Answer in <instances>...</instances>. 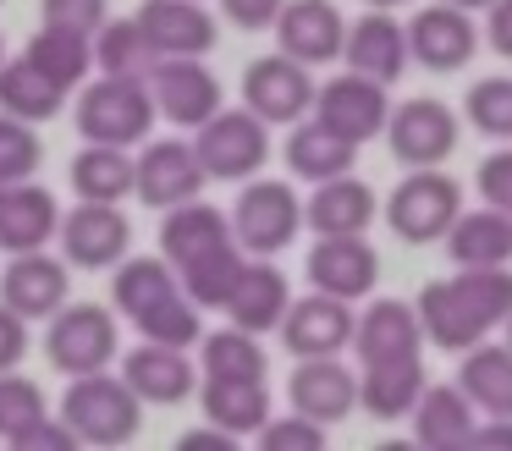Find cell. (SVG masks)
I'll return each instance as SVG.
<instances>
[{
  "instance_id": "cell-36",
  "label": "cell",
  "mask_w": 512,
  "mask_h": 451,
  "mask_svg": "<svg viewBox=\"0 0 512 451\" xmlns=\"http://www.w3.org/2000/svg\"><path fill=\"white\" fill-rule=\"evenodd\" d=\"M182 292V281H177V264L160 253V259H122L116 264V286H111V297H116V308H122L127 319H144V314H155L166 297H177Z\"/></svg>"
},
{
  "instance_id": "cell-15",
  "label": "cell",
  "mask_w": 512,
  "mask_h": 451,
  "mask_svg": "<svg viewBox=\"0 0 512 451\" xmlns=\"http://www.w3.org/2000/svg\"><path fill=\"white\" fill-rule=\"evenodd\" d=\"M479 50V28L468 11L446 6V0H435V6L413 11L408 22V55L419 66H430V72H457V66H468Z\"/></svg>"
},
{
  "instance_id": "cell-44",
  "label": "cell",
  "mask_w": 512,
  "mask_h": 451,
  "mask_svg": "<svg viewBox=\"0 0 512 451\" xmlns=\"http://www.w3.org/2000/svg\"><path fill=\"white\" fill-rule=\"evenodd\" d=\"M45 418V391H39L28 374L0 369V440H17L28 424Z\"/></svg>"
},
{
  "instance_id": "cell-21",
  "label": "cell",
  "mask_w": 512,
  "mask_h": 451,
  "mask_svg": "<svg viewBox=\"0 0 512 451\" xmlns=\"http://www.w3.org/2000/svg\"><path fill=\"white\" fill-rule=\"evenodd\" d=\"M72 292V275L61 259H50L45 248L34 253H12L6 275H0V303L17 308L23 319H50Z\"/></svg>"
},
{
  "instance_id": "cell-54",
  "label": "cell",
  "mask_w": 512,
  "mask_h": 451,
  "mask_svg": "<svg viewBox=\"0 0 512 451\" xmlns=\"http://www.w3.org/2000/svg\"><path fill=\"white\" fill-rule=\"evenodd\" d=\"M446 6H457V11H490V0H446Z\"/></svg>"
},
{
  "instance_id": "cell-51",
  "label": "cell",
  "mask_w": 512,
  "mask_h": 451,
  "mask_svg": "<svg viewBox=\"0 0 512 451\" xmlns=\"http://www.w3.org/2000/svg\"><path fill=\"white\" fill-rule=\"evenodd\" d=\"M485 39L496 55L512 61V0H490V22H485Z\"/></svg>"
},
{
  "instance_id": "cell-2",
  "label": "cell",
  "mask_w": 512,
  "mask_h": 451,
  "mask_svg": "<svg viewBox=\"0 0 512 451\" xmlns=\"http://www.w3.org/2000/svg\"><path fill=\"white\" fill-rule=\"evenodd\" d=\"M155 94H149V77H105L100 83L78 88V132L83 143H116V149H133L149 138L155 127Z\"/></svg>"
},
{
  "instance_id": "cell-50",
  "label": "cell",
  "mask_w": 512,
  "mask_h": 451,
  "mask_svg": "<svg viewBox=\"0 0 512 451\" xmlns=\"http://www.w3.org/2000/svg\"><path fill=\"white\" fill-rule=\"evenodd\" d=\"M28 352V319L0 303V369H17Z\"/></svg>"
},
{
  "instance_id": "cell-26",
  "label": "cell",
  "mask_w": 512,
  "mask_h": 451,
  "mask_svg": "<svg viewBox=\"0 0 512 451\" xmlns=\"http://www.w3.org/2000/svg\"><path fill=\"white\" fill-rule=\"evenodd\" d=\"M408 418H413V440L424 451H463L474 440L479 407L463 396V385H424Z\"/></svg>"
},
{
  "instance_id": "cell-28",
  "label": "cell",
  "mask_w": 512,
  "mask_h": 451,
  "mask_svg": "<svg viewBox=\"0 0 512 451\" xmlns=\"http://www.w3.org/2000/svg\"><path fill=\"white\" fill-rule=\"evenodd\" d=\"M199 407L204 418H210L215 429H226V435H259L270 418V391L265 380H232V374H204L199 385Z\"/></svg>"
},
{
  "instance_id": "cell-12",
  "label": "cell",
  "mask_w": 512,
  "mask_h": 451,
  "mask_svg": "<svg viewBox=\"0 0 512 451\" xmlns=\"http://www.w3.org/2000/svg\"><path fill=\"white\" fill-rule=\"evenodd\" d=\"M314 116H320L325 127H336L342 138L369 143L375 132H386V116H391L386 83H375V77H364V72L331 77L325 88H314Z\"/></svg>"
},
{
  "instance_id": "cell-48",
  "label": "cell",
  "mask_w": 512,
  "mask_h": 451,
  "mask_svg": "<svg viewBox=\"0 0 512 451\" xmlns=\"http://www.w3.org/2000/svg\"><path fill=\"white\" fill-rule=\"evenodd\" d=\"M281 6H287V0H221L226 22H237L243 33H265V28H276Z\"/></svg>"
},
{
  "instance_id": "cell-4",
  "label": "cell",
  "mask_w": 512,
  "mask_h": 451,
  "mask_svg": "<svg viewBox=\"0 0 512 451\" xmlns=\"http://www.w3.org/2000/svg\"><path fill=\"white\" fill-rule=\"evenodd\" d=\"M193 149H199L204 176H215V182H248L270 160V127L248 105L243 110L221 105L204 127H193Z\"/></svg>"
},
{
  "instance_id": "cell-35",
  "label": "cell",
  "mask_w": 512,
  "mask_h": 451,
  "mask_svg": "<svg viewBox=\"0 0 512 451\" xmlns=\"http://www.w3.org/2000/svg\"><path fill=\"white\" fill-rule=\"evenodd\" d=\"M72 187L78 198H100V204H122L138 193V160L116 143H89L72 160Z\"/></svg>"
},
{
  "instance_id": "cell-34",
  "label": "cell",
  "mask_w": 512,
  "mask_h": 451,
  "mask_svg": "<svg viewBox=\"0 0 512 451\" xmlns=\"http://www.w3.org/2000/svg\"><path fill=\"white\" fill-rule=\"evenodd\" d=\"M61 105H67V88L50 83L28 55H17V61L0 66V110H6V116L34 121L39 127V121H56Z\"/></svg>"
},
{
  "instance_id": "cell-7",
  "label": "cell",
  "mask_w": 512,
  "mask_h": 451,
  "mask_svg": "<svg viewBox=\"0 0 512 451\" xmlns=\"http://www.w3.org/2000/svg\"><path fill=\"white\" fill-rule=\"evenodd\" d=\"M149 94H155V110L171 121V127L193 132L226 105L221 99V77L199 61V55H160L149 66Z\"/></svg>"
},
{
  "instance_id": "cell-14",
  "label": "cell",
  "mask_w": 512,
  "mask_h": 451,
  "mask_svg": "<svg viewBox=\"0 0 512 451\" xmlns=\"http://www.w3.org/2000/svg\"><path fill=\"white\" fill-rule=\"evenodd\" d=\"M122 380L133 385L138 402L149 407H171L188 402L199 391V363L188 358V347H166V341H138L122 358Z\"/></svg>"
},
{
  "instance_id": "cell-38",
  "label": "cell",
  "mask_w": 512,
  "mask_h": 451,
  "mask_svg": "<svg viewBox=\"0 0 512 451\" xmlns=\"http://www.w3.org/2000/svg\"><path fill=\"white\" fill-rule=\"evenodd\" d=\"M94 66H100L105 77H149L155 50H149L138 17H116V22L105 17L100 28H94Z\"/></svg>"
},
{
  "instance_id": "cell-45",
  "label": "cell",
  "mask_w": 512,
  "mask_h": 451,
  "mask_svg": "<svg viewBox=\"0 0 512 451\" xmlns=\"http://www.w3.org/2000/svg\"><path fill=\"white\" fill-rule=\"evenodd\" d=\"M259 446H265V451H320L325 446V424H314V418H303V413L265 418Z\"/></svg>"
},
{
  "instance_id": "cell-37",
  "label": "cell",
  "mask_w": 512,
  "mask_h": 451,
  "mask_svg": "<svg viewBox=\"0 0 512 451\" xmlns=\"http://www.w3.org/2000/svg\"><path fill=\"white\" fill-rule=\"evenodd\" d=\"M23 55L50 77V83H61V88L72 94V88H83V77H89V66H94V39H89V33L50 28V22H45V28L28 39Z\"/></svg>"
},
{
  "instance_id": "cell-18",
  "label": "cell",
  "mask_w": 512,
  "mask_h": 451,
  "mask_svg": "<svg viewBox=\"0 0 512 451\" xmlns=\"http://www.w3.org/2000/svg\"><path fill=\"white\" fill-rule=\"evenodd\" d=\"M342 39H347V17L336 11V0H287L276 17L281 55H292L303 66L342 61Z\"/></svg>"
},
{
  "instance_id": "cell-39",
  "label": "cell",
  "mask_w": 512,
  "mask_h": 451,
  "mask_svg": "<svg viewBox=\"0 0 512 451\" xmlns=\"http://www.w3.org/2000/svg\"><path fill=\"white\" fill-rule=\"evenodd\" d=\"M243 270H248V253L237 248V242H226V248L193 259L188 270H177V281H182V292H188L199 308H226V297L237 292Z\"/></svg>"
},
{
  "instance_id": "cell-58",
  "label": "cell",
  "mask_w": 512,
  "mask_h": 451,
  "mask_svg": "<svg viewBox=\"0 0 512 451\" xmlns=\"http://www.w3.org/2000/svg\"><path fill=\"white\" fill-rule=\"evenodd\" d=\"M0 193H6V182H0Z\"/></svg>"
},
{
  "instance_id": "cell-29",
  "label": "cell",
  "mask_w": 512,
  "mask_h": 451,
  "mask_svg": "<svg viewBox=\"0 0 512 451\" xmlns=\"http://www.w3.org/2000/svg\"><path fill=\"white\" fill-rule=\"evenodd\" d=\"M457 385L479 407V418H512V347L507 341H474L457 363Z\"/></svg>"
},
{
  "instance_id": "cell-53",
  "label": "cell",
  "mask_w": 512,
  "mask_h": 451,
  "mask_svg": "<svg viewBox=\"0 0 512 451\" xmlns=\"http://www.w3.org/2000/svg\"><path fill=\"white\" fill-rule=\"evenodd\" d=\"M182 446L188 451H232V435H226V429H188V435H182Z\"/></svg>"
},
{
  "instance_id": "cell-3",
  "label": "cell",
  "mask_w": 512,
  "mask_h": 451,
  "mask_svg": "<svg viewBox=\"0 0 512 451\" xmlns=\"http://www.w3.org/2000/svg\"><path fill=\"white\" fill-rule=\"evenodd\" d=\"M457 215H463V187H457L441 165H413L386 198V226L397 231L402 242H413V248L441 242Z\"/></svg>"
},
{
  "instance_id": "cell-25",
  "label": "cell",
  "mask_w": 512,
  "mask_h": 451,
  "mask_svg": "<svg viewBox=\"0 0 512 451\" xmlns=\"http://www.w3.org/2000/svg\"><path fill=\"white\" fill-rule=\"evenodd\" d=\"M226 242H237V237H232V215H221V209L204 204V198L171 204L166 220H160V253H166L177 270H188L193 259L226 248Z\"/></svg>"
},
{
  "instance_id": "cell-10",
  "label": "cell",
  "mask_w": 512,
  "mask_h": 451,
  "mask_svg": "<svg viewBox=\"0 0 512 451\" xmlns=\"http://www.w3.org/2000/svg\"><path fill=\"white\" fill-rule=\"evenodd\" d=\"M243 105L254 110L265 127H292L314 110V77L292 55H265L243 72Z\"/></svg>"
},
{
  "instance_id": "cell-41",
  "label": "cell",
  "mask_w": 512,
  "mask_h": 451,
  "mask_svg": "<svg viewBox=\"0 0 512 451\" xmlns=\"http://www.w3.org/2000/svg\"><path fill=\"white\" fill-rule=\"evenodd\" d=\"M468 127L485 132V138L496 143H512V77L496 72V77H479L474 88H468Z\"/></svg>"
},
{
  "instance_id": "cell-49",
  "label": "cell",
  "mask_w": 512,
  "mask_h": 451,
  "mask_svg": "<svg viewBox=\"0 0 512 451\" xmlns=\"http://www.w3.org/2000/svg\"><path fill=\"white\" fill-rule=\"evenodd\" d=\"M12 446H17V451H72V446H78V435H72L67 418H61V424H50V413H45L39 424H28L23 435L12 440Z\"/></svg>"
},
{
  "instance_id": "cell-6",
  "label": "cell",
  "mask_w": 512,
  "mask_h": 451,
  "mask_svg": "<svg viewBox=\"0 0 512 451\" xmlns=\"http://www.w3.org/2000/svg\"><path fill=\"white\" fill-rule=\"evenodd\" d=\"M45 358L61 374H94L116 358V319L100 303H61L45 330Z\"/></svg>"
},
{
  "instance_id": "cell-33",
  "label": "cell",
  "mask_w": 512,
  "mask_h": 451,
  "mask_svg": "<svg viewBox=\"0 0 512 451\" xmlns=\"http://www.w3.org/2000/svg\"><path fill=\"white\" fill-rule=\"evenodd\" d=\"M424 396V363L419 358H391V363H364L358 374V407L375 418H408L413 402Z\"/></svg>"
},
{
  "instance_id": "cell-27",
  "label": "cell",
  "mask_w": 512,
  "mask_h": 451,
  "mask_svg": "<svg viewBox=\"0 0 512 451\" xmlns=\"http://www.w3.org/2000/svg\"><path fill=\"white\" fill-rule=\"evenodd\" d=\"M61 231V209L45 187L12 182L0 193V253H34Z\"/></svg>"
},
{
  "instance_id": "cell-32",
  "label": "cell",
  "mask_w": 512,
  "mask_h": 451,
  "mask_svg": "<svg viewBox=\"0 0 512 451\" xmlns=\"http://www.w3.org/2000/svg\"><path fill=\"white\" fill-rule=\"evenodd\" d=\"M353 160H358V143L342 138L336 127H325L320 116L292 121V132H287V165H292V176H303V182H331V176L353 171Z\"/></svg>"
},
{
  "instance_id": "cell-17",
  "label": "cell",
  "mask_w": 512,
  "mask_h": 451,
  "mask_svg": "<svg viewBox=\"0 0 512 451\" xmlns=\"http://www.w3.org/2000/svg\"><path fill=\"white\" fill-rule=\"evenodd\" d=\"M204 182H210V176H204V165H199V149L182 143V138H160L138 154V198H144L149 209H160V215H166L171 204L199 198Z\"/></svg>"
},
{
  "instance_id": "cell-20",
  "label": "cell",
  "mask_w": 512,
  "mask_h": 451,
  "mask_svg": "<svg viewBox=\"0 0 512 451\" xmlns=\"http://www.w3.org/2000/svg\"><path fill=\"white\" fill-rule=\"evenodd\" d=\"M342 61L347 72H364L375 83H397L408 72V22H397L391 11H369V17L347 22V39H342Z\"/></svg>"
},
{
  "instance_id": "cell-5",
  "label": "cell",
  "mask_w": 512,
  "mask_h": 451,
  "mask_svg": "<svg viewBox=\"0 0 512 451\" xmlns=\"http://www.w3.org/2000/svg\"><path fill=\"white\" fill-rule=\"evenodd\" d=\"M303 231V198L287 182H254L237 193L232 204V237L248 259H276L281 248H292V237Z\"/></svg>"
},
{
  "instance_id": "cell-43",
  "label": "cell",
  "mask_w": 512,
  "mask_h": 451,
  "mask_svg": "<svg viewBox=\"0 0 512 451\" xmlns=\"http://www.w3.org/2000/svg\"><path fill=\"white\" fill-rule=\"evenodd\" d=\"M39 160H45V149H39V132L34 121H17L0 110V182H34Z\"/></svg>"
},
{
  "instance_id": "cell-24",
  "label": "cell",
  "mask_w": 512,
  "mask_h": 451,
  "mask_svg": "<svg viewBox=\"0 0 512 451\" xmlns=\"http://www.w3.org/2000/svg\"><path fill=\"white\" fill-rule=\"evenodd\" d=\"M375 215H380L375 187L358 182L353 171L331 176V182H314V198L303 204V226L314 237H353V231H369Z\"/></svg>"
},
{
  "instance_id": "cell-46",
  "label": "cell",
  "mask_w": 512,
  "mask_h": 451,
  "mask_svg": "<svg viewBox=\"0 0 512 451\" xmlns=\"http://www.w3.org/2000/svg\"><path fill=\"white\" fill-rule=\"evenodd\" d=\"M474 187H479L485 204H496V209H507V215H512V149L485 154L479 171H474Z\"/></svg>"
},
{
  "instance_id": "cell-22",
  "label": "cell",
  "mask_w": 512,
  "mask_h": 451,
  "mask_svg": "<svg viewBox=\"0 0 512 451\" xmlns=\"http://www.w3.org/2000/svg\"><path fill=\"white\" fill-rule=\"evenodd\" d=\"M138 28H144L155 61L160 55H210L215 50V17L199 0H144L138 6Z\"/></svg>"
},
{
  "instance_id": "cell-11",
  "label": "cell",
  "mask_w": 512,
  "mask_h": 451,
  "mask_svg": "<svg viewBox=\"0 0 512 451\" xmlns=\"http://www.w3.org/2000/svg\"><path fill=\"white\" fill-rule=\"evenodd\" d=\"M353 303L331 292H309L292 297L287 314H281V341H287L292 358H336V352L353 347Z\"/></svg>"
},
{
  "instance_id": "cell-52",
  "label": "cell",
  "mask_w": 512,
  "mask_h": 451,
  "mask_svg": "<svg viewBox=\"0 0 512 451\" xmlns=\"http://www.w3.org/2000/svg\"><path fill=\"white\" fill-rule=\"evenodd\" d=\"M468 451H512V418H485V424H474Z\"/></svg>"
},
{
  "instance_id": "cell-55",
  "label": "cell",
  "mask_w": 512,
  "mask_h": 451,
  "mask_svg": "<svg viewBox=\"0 0 512 451\" xmlns=\"http://www.w3.org/2000/svg\"><path fill=\"white\" fill-rule=\"evenodd\" d=\"M364 6H375V11H397V6H408V0H364Z\"/></svg>"
},
{
  "instance_id": "cell-40",
  "label": "cell",
  "mask_w": 512,
  "mask_h": 451,
  "mask_svg": "<svg viewBox=\"0 0 512 451\" xmlns=\"http://www.w3.org/2000/svg\"><path fill=\"white\" fill-rule=\"evenodd\" d=\"M199 369L204 374H232V380H265V347L254 330L226 325L199 336Z\"/></svg>"
},
{
  "instance_id": "cell-56",
  "label": "cell",
  "mask_w": 512,
  "mask_h": 451,
  "mask_svg": "<svg viewBox=\"0 0 512 451\" xmlns=\"http://www.w3.org/2000/svg\"><path fill=\"white\" fill-rule=\"evenodd\" d=\"M507 347H512V314H507Z\"/></svg>"
},
{
  "instance_id": "cell-30",
  "label": "cell",
  "mask_w": 512,
  "mask_h": 451,
  "mask_svg": "<svg viewBox=\"0 0 512 451\" xmlns=\"http://www.w3.org/2000/svg\"><path fill=\"white\" fill-rule=\"evenodd\" d=\"M287 303H292L287 275H281L270 259H248L237 292L226 297V319H232V325H243V330H254V336H265V330H281Z\"/></svg>"
},
{
  "instance_id": "cell-8",
  "label": "cell",
  "mask_w": 512,
  "mask_h": 451,
  "mask_svg": "<svg viewBox=\"0 0 512 451\" xmlns=\"http://www.w3.org/2000/svg\"><path fill=\"white\" fill-rule=\"evenodd\" d=\"M463 138V116L446 99H402L386 116V143L402 165H441Z\"/></svg>"
},
{
  "instance_id": "cell-1",
  "label": "cell",
  "mask_w": 512,
  "mask_h": 451,
  "mask_svg": "<svg viewBox=\"0 0 512 451\" xmlns=\"http://www.w3.org/2000/svg\"><path fill=\"white\" fill-rule=\"evenodd\" d=\"M61 418L72 424L78 446H127L144 429V402L122 374H72L67 396H61Z\"/></svg>"
},
{
  "instance_id": "cell-31",
  "label": "cell",
  "mask_w": 512,
  "mask_h": 451,
  "mask_svg": "<svg viewBox=\"0 0 512 451\" xmlns=\"http://www.w3.org/2000/svg\"><path fill=\"white\" fill-rule=\"evenodd\" d=\"M441 242L457 270H468V264H512V215L496 204L463 209Z\"/></svg>"
},
{
  "instance_id": "cell-23",
  "label": "cell",
  "mask_w": 512,
  "mask_h": 451,
  "mask_svg": "<svg viewBox=\"0 0 512 451\" xmlns=\"http://www.w3.org/2000/svg\"><path fill=\"white\" fill-rule=\"evenodd\" d=\"M419 347H424L419 314H413V303H402V297H375V303L358 314V325H353V352H358V363L419 358Z\"/></svg>"
},
{
  "instance_id": "cell-47",
  "label": "cell",
  "mask_w": 512,
  "mask_h": 451,
  "mask_svg": "<svg viewBox=\"0 0 512 451\" xmlns=\"http://www.w3.org/2000/svg\"><path fill=\"white\" fill-rule=\"evenodd\" d=\"M39 11H45L50 28H72V33H89L105 22V0H39Z\"/></svg>"
},
{
  "instance_id": "cell-16",
  "label": "cell",
  "mask_w": 512,
  "mask_h": 451,
  "mask_svg": "<svg viewBox=\"0 0 512 451\" xmlns=\"http://www.w3.org/2000/svg\"><path fill=\"white\" fill-rule=\"evenodd\" d=\"M287 402H292V413L331 429L358 407V374L342 363V352L336 358H298V369L287 380Z\"/></svg>"
},
{
  "instance_id": "cell-13",
  "label": "cell",
  "mask_w": 512,
  "mask_h": 451,
  "mask_svg": "<svg viewBox=\"0 0 512 451\" xmlns=\"http://www.w3.org/2000/svg\"><path fill=\"white\" fill-rule=\"evenodd\" d=\"M303 270H309L314 292H331V297L358 303V297H369L375 281H380V253L364 242V231H353V237H314Z\"/></svg>"
},
{
  "instance_id": "cell-57",
  "label": "cell",
  "mask_w": 512,
  "mask_h": 451,
  "mask_svg": "<svg viewBox=\"0 0 512 451\" xmlns=\"http://www.w3.org/2000/svg\"><path fill=\"white\" fill-rule=\"evenodd\" d=\"M0 66H6V44H0Z\"/></svg>"
},
{
  "instance_id": "cell-42",
  "label": "cell",
  "mask_w": 512,
  "mask_h": 451,
  "mask_svg": "<svg viewBox=\"0 0 512 451\" xmlns=\"http://www.w3.org/2000/svg\"><path fill=\"white\" fill-rule=\"evenodd\" d=\"M138 336H144V341H166V347H199V336H204V308L193 303L188 292H177V297H166L155 314L138 319Z\"/></svg>"
},
{
  "instance_id": "cell-19",
  "label": "cell",
  "mask_w": 512,
  "mask_h": 451,
  "mask_svg": "<svg viewBox=\"0 0 512 451\" xmlns=\"http://www.w3.org/2000/svg\"><path fill=\"white\" fill-rule=\"evenodd\" d=\"M413 314H419V330L430 347L441 352H468L474 341L490 336L485 314H479L474 303H468V292L457 286V275H446V281H430L419 297H413Z\"/></svg>"
},
{
  "instance_id": "cell-9",
  "label": "cell",
  "mask_w": 512,
  "mask_h": 451,
  "mask_svg": "<svg viewBox=\"0 0 512 451\" xmlns=\"http://www.w3.org/2000/svg\"><path fill=\"white\" fill-rule=\"evenodd\" d=\"M61 253L78 270H116L133 248V220L122 215V204H100V198H83L72 215H61Z\"/></svg>"
}]
</instances>
